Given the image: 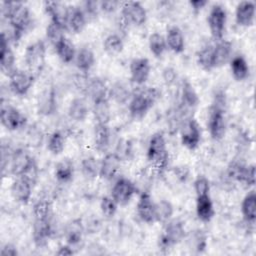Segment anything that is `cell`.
I'll return each mask as SVG.
<instances>
[{"instance_id": "cell-1", "label": "cell", "mask_w": 256, "mask_h": 256, "mask_svg": "<svg viewBox=\"0 0 256 256\" xmlns=\"http://www.w3.org/2000/svg\"><path fill=\"white\" fill-rule=\"evenodd\" d=\"M1 14L8 22L7 36L10 42H18L32 22L29 7L19 1H4L1 3Z\"/></svg>"}, {"instance_id": "cell-2", "label": "cell", "mask_w": 256, "mask_h": 256, "mask_svg": "<svg viewBox=\"0 0 256 256\" xmlns=\"http://www.w3.org/2000/svg\"><path fill=\"white\" fill-rule=\"evenodd\" d=\"M227 99L223 91H217L208 110L207 128L211 138L215 141L222 140L227 131L226 118Z\"/></svg>"}, {"instance_id": "cell-3", "label": "cell", "mask_w": 256, "mask_h": 256, "mask_svg": "<svg viewBox=\"0 0 256 256\" xmlns=\"http://www.w3.org/2000/svg\"><path fill=\"white\" fill-rule=\"evenodd\" d=\"M161 91L157 87H144L134 92L128 102V111L132 118L138 120L146 116L160 99Z\"/></svg>"}, {"instance_id": "cell-4", "label": "cell", "mask_w": 256, "mask_h": 256, "mask_svg": "<svg viewBox=\"0 0 256 256\" xmlns=\"http://www.w3.org/2000/svg\"><path fill=\"white\" fill-rule=\"evenodd\" d=\"M146 157L157 172L161 173L166 169L169 162V153L166 139L162 132H155L151 135L147 146Z\"/></svg>"}, {"instance_id": "cell-5", "label": "cell", "mask_w": 256, "mask_h": 256, "mask_svg": "<svg viewBox=\"0 0 256 256\" xmlns=\"http://www.w3.org/2000/svg\"><path fill=\"white\" fill-rule=\"evenodd\" d=\"M163 230L158 240V246L162 251H168L186 238L184 223L179 219H170L163 224Z\"/></svg>"}, {"instance_id": "cell-6", "label": "cell", "mask_w": 256, "mask_h": 256, "mask_svg": "<svg viewBox=\"0 0 256 256\" xmlns=\"http://www.w3.org/2000/svg\"><path fill=\"white\" fill-rule=\"evenodd\" d=\"M24 61L27 69L37 77L44 69L46 63V44L43 40H36L26 46Z\"/></svg>"}, {"instance_id": "cell-7", "label": "cell", "mask_w": 256, "mask_h": 256, "mask_svg": "<svg viewBox=\"0 0 256 256\" xmlns=\"http://www.w3.org/2000/svg\"><path fill=\"white\" fill-rule=\"evenodd\" d=\"M179 133L181 144L186 149L193 151L198 148L202 138V130L200 124L193 116L188 117L181 123Z\"/></svg>"}, {"instance_id": "cell-8", "label": "cell", "mask_w": 256, "mask_h": 256, "mask_svg": "<svg viewBox=\"0 0 256 256\" xmlns=\"http://www.w3.org/2000/svg\"><path fill=\"white\" fill-rule=\"evenodd\" d=\"M207 23L213 39L216 41L223 39L227 24V11L225 7L221 4H214L211 6L207 17Z\"/></svg>"}, {"instance_id": "cell-9", "label": "cell", "mask_w": 256, "mask_h": 256, "mask_svg": "<svg viewBox=\"0 0 256 256\" xmlns=\"http://www.w3.org/2000/svg\"><path fill=\"white\" fill-rule=\"evenodd\" d=\"M138 192L136 183L126 177H119L112 186L110 196L119 206L127 205Z\"/></svg>"}, {"instance_id": "cell-10", "label": "cell", "mask_w": 256, "mask_h": 256, "mask_svg": "<svg viewBox=\"0 0 256 256\" xmlns=\"http://www.w3.org/2000/svg\"><path fill=\"white\" fill-rule=\"evenodd\" d=\"M121 19L126 25L142 26L147 21V11L145 7L137 1L124 2L120 6Z\"/></svg>"}, {"instance_id": "cell-11", "label": "cell", "mask_w": 256, "mask_h": 256, "mask_svg": "<svg viewBox=\"0 0 256 256\" xmlns=\"http://www.w3.org/2000/svg\"><path fill=\"white\" fill-rule=\"evenodd\" d=\"M0 121L2 126L5 127L8 131L20 130L27 124L26 116L18 108L3 102L1 105Z\"/></svg>"}, {"instance_id": "cell-12", "label": "cell", "mask_w": 256, "mask_h": 256, "mask_svg": "<svg viewBox=\"0 0 256 256\" xmlns=\"http://www.w3.org/2000/svg\"><path fill=\"white\" fill-rule=\"evenodd\" d=\"M35 76L28 70L15 69L9 76V88L18 96H25L32 88Z\"/></svg>"}, {"instance_id": "cell-13", "label": "cell", "mask_w": 256, "mask_h": 256, "mask_svg": "<svg viewBox=\"0 0 256 256\" xmlns=\"http://www.w3.org/2000/svg\"><path fill=\"white\" fill-rule=\"evenodd\" d=\"M200 103V98L194 86L187 80H183L180 90V100L178 107L188 116H193V112Z\"/></svg>"}, {"instance_id": "cell-14", "label": "cell", "mask_w": 256, "mask_h": 256, "mask_svg": "<svg viewBox=\"0 0 256 256\" xmlns=\"http://www.w3.org/2000/svg\"><path fill=\"white\" fill-rule=\"evenodd\" d=\"M129 73L131 83L142 86L144 85L151 73V64L146 57L133 58L129 64Z\"/></svg>"}, {"instance_id": "cell-15", "label": "cell", "mask_w": 256, "mask_h": 256, "mask_svg": "<svg viewBox=\"0 0 256 256\" xmlns=\"http://www.w3.org/2000/svg\"><path fill=\"white\" fill-rule=\"evenodd\" d=\"M155 204L156 202L153 200L149 192L143 191L140 193L136 204V212L142 222L149 225L156 222Z\"/></svg>"}, {"instance_id": "cell-16", "label": "cell", "mask_w": 256, "mask_h": 256, "mask_svg": "<svg viewBox=\"0 0 256 256\" xmlns=\"http://www.w3.org/2000/svg\"><path fill=\"white\" fill-rule=\"evenodd\" d=\"M36 107L41 116H51L57 111V93L54 86H48L39 93Z\"/></svg>"}, {"instance_id": "cell-17", "label": "cell", "mask_w": 256, "mask_h": 256, "mask_svg": "<svg viewBox=\"0 0 256 256\" xmlns=\"http://www.w3.org/2000/svg\"><path fill=\"white\" fill-rule=\"evenodd\" d=\"M43 5L46 14L50 17V21L68 31L69 6L58 1H45Z\"/></svg>"}, {"instance_id": "cell-18", "label": "cell", "mask_w": 256, "mask_h": 256, "mask_svg": "<svg viewBox=\"0 0 256 256\" xmlns=\"http://www.w3.org/2000/svg\"><path fill=\"white\" fill-rule=\"evenodd\" d=\"M16 57L11 48V42L7 34L3 31L0 38V66L3 73L9 76L15 69Z\"/></svg>"}, {"instance_id": "cell-19", "label": "cell", "mask_w": 256, "mask_h": 256, "mask_svg": "<svg viewBox=\"0 0 256 256\" xmlns=\"http://www.w3.org/2000/svg\"><path fill=\"white\" fill-rule=\"evenodd\" d=\"M54 234V227L51 219L49 220H34L33 230H32V239L35 246L41 248L47 245L48 241L52 238Z\"/></svg>"}, {"instance_id": "cell-20", "label": "cell", "mask_w": 256, "mask_h": 256, "mask_svg": "<svg viewBox=\"0 0 256 256\" xmlns=\"http://www.w3.org/2000/svg\"><path fill=\"white\" fill-rule=\"evenodd\" d=\"M33 185L22 177H16L10 186L12 198L22 205H27L32 197Z\"/></svg>"}, {"instance_id": "cell-21", "label": "cell", "mask_w": 256, "mask_h": 256, "mask_svg": "<svg viewBox=\"0 0 256 256\" xmlns=\"http://www.w3.org/2000/svg\"><path fill=\"white\" fill-rule=\"evenodd\" d=\"M34 157L24 148H17L12 151L9 172L15 177H19L27 166L32 162Z\"/></svg>"}, {"instance_id": "cell-22", "label": "cell", "mask_w": 256, "mask_h": 256, "mask_svg": "<svg viewBox=\"0 0 256 256\" xmlns=\"http://www.w3.org/2000/svg\"><path fill=\"white\" fill-rule=\"evenodd\" d=\"M256 7L253 1H241L235 8V21L241 27H250L254 24Z\"/></svg>"}, {"instance_id": "cell-23", "label": "cell", "mask_w": 256, "mask_h": 256, "mask_svg": "<svg viewBox=\"0 0 256 256\" xmlns=\"http://www.w3.org/2000/svg\"><path fill=\"white\" fill-rule=\"evenodd\" d=\"M121 162V159L114 152L106 153L100 160L99 177L107 181L114 179L120 170Z\"/></svg>"}, {"instance_id": "cell-24", "label": "cell", "mask_w": 256, "mask_h": 256, "mask_svg": "<svg viewBox=\"0 0 256 256\" xmlns=\"http://www.w3.org/2000/svg\"><path fill=\"white\" fill-rule=\"evenodd\" d=\"M195 211L197 218L204 223H208L213 219L215 209L210 194L196 196Z\"/></svg>"}, {"instance_id": "cell-25", "label": "cell", "mask_w": 256, "mask_h": 256, "mask_svg": "<svg viewBox=\"0 0 256 256\" xmlns=\"http://www.w3.org/2000/svg\"><path fill=\"white\" fill-rule=\"evenodd\" d=\"M84 231L85 227L80 219H73L69 221L64 228V237L66 243L72 247L78 246L83 240Z\"/></svg>"}, {"instance_id": "cell-26", "label": "cell", "mask_w": 256, "mask_h": 256, "mask_svg": "<svg viewBox=\"0 0 256 256\" xmlns=\"http://www.w3.org/2000/svg\"><path fill=\"white\" fill-rule=\"evenodd\" d=\"M232 43L228 40L221 39L216 41L213 45V57H214V65L215 68L221 67L228 62H230L232 58Z\"/></svg>"}, {"instance_id": "cell-27", "label": "cell", "mask_w": 256, "mask_h": 256, "mask_svg": "<svg viewBox=\"0 0 256 256\" xmlns=\"http://www.w3.org/2000/svg\"><path fill=\"white\" fill-rule=\"evenodd\" d=\"M84 90L91 98L92 102L102 98H109V87L106 82L98 76L88 79Z\"/></svg>"}, {"instance_id": "cell-28", "label": "cell", "mask_w": 256, "mask_h": 256, "mask_svg": "<svg viewBox=\"0 0 256 256\" xmlns=\"http://www.w3.org/2000/svg\"><path fill=\"white\" fill-rule=\"evenodd\" d=\"M94 146L99 153H106L111 143V132L108 124L96 123L94 126Z\"/></svg>"}, {"instance_id": "cell-29", "label": "cell", "mask_w": 256, "mask_h": 256, "mask_svg": "<svg viewBox=\"0 0 256 256\" xmlns=\"http://www.w3.org/2000/svg\"><path fill=\"white\" fill-rule=\"evenodd\" d=\"M67 114L74 122H84L89 115V106L86 99L83 97L73 98L68 106Z\"/></svg>"}, {"instance_id": "cell-30", "label": "cell", "mask_w": 256, "mask_h": 256, "mask_svg": "<svg viewBox=\"0 0 256 256\" xmlns=\"http://www.w3.org/2000/svg\"><path fill=\"white\" fill-rule=\"evenodd\" d=\"M167 48L175 54H181L185 50V37L182 30L173 25L168 28L165 36Z\"/></svg>"}, {"instance_id": "cell-31", "label": "cell", "mask_w": 256, "mask_h": 256, "mask_svg": "<svg viewBox=\"0 0 256 256\" xmlns=\"http://www.w3.org/2000/svg\"><path fill=\"white\" fill-rule=\"evenodd\" d=\"M132 95L133 93L131 92L129 86L123 81H115L111 87H109V99L118 105L128 104Z\"/></svg>"}, {"instance_id": "cell-32", "label": "cell", "mask_w": 256, "mask_h": 256, "mask_svg": "<svg viewBox=\"0 0 256 256\" xmlns=\"http://www.w3.org/2000/svg\"><path fill=\"white\" fill-rule=\"evenodd\" d=\"M87 18L81 8V6H69V16H68V30L73 33H81L86 25Z\"/></svg>"}, {"instance_id": "cell-33", "label": "cell", "mask_w": 256, "mask_h": 256, "mask_svg": "<svg viewBox=\"0 0 256 256\" xmlns=\"http://www.w3.org/2000/svg\"><path fill=\"white\" fill-rule=\"evenodd\" d=\"M92 114L96 123L109 124L111 120V105L109 98H102L92 102Z\"/></svg>"}, {"instance_id": "cell-34", "label": "cell", "mask_w": 256, "mask_h": 256, "mask_svg": "<svg viewBox=\"0 0 256 256\" xmlns=\"http://www.w3.org/2000/svg\"><path fill=\"white\" fill-rule=\"evenodd\" d=\"M241 213L247 224L253 225L256 220V192L250 190L242 199Z\"/></svg>"}, {"instance_id": "cell-35", "label": "cell", "mask_w": 256, "mask_h": 256, "mask_svg": "<svg viewBox=\"0 0 256 256\" xmlns=\"http://www.w3.org/2000/svg\"><path fill=\"white\" fill-rule=\"evenodd\" d=\"M74 63L80 72L87 73L95 64V54L89 47H81L76 52Z\"/></svg>"}, {"instance_id": "cell-36", "label": "cell", "mask_w": 256, "mask_h": 256, "mask_svg": "<svg viewBox=\"0 0 256 256\" xmlns=\"http://www.w3.org/2000/svg\"><path fill=\"white\" fill-rule=\"evenodd\" d=\"M54 49L57 56L63 63L69 64L71 62H74L77 50L72 41L67 37H64L60 42H58L54 46Z\"/></svg>"}, {"instance_id": "cell-37", "label": "cell", "mask_w": 256, "mask_h": 256, "mask_svg": "<svg viewBox=\"0 0 256 256\" xmlns=\"http://www.w3.org/2000/svg\"><path fill=\"white\" fill-rule=\"evenodd\" d=\"M229 64L231 74L236 81H244L248 78L250 74V68L248 62L243 56L237 55L232 57Z\"/></svg>"}, {"instance_id": "cell-38", "label": "cell", "mask_w": 256, "mask_h": 256, "mask_svg": "<svg viewBox=\"0 0 256 256\" xmlns=\"http://www.w3.org/2000/svg\"><path fill=\"white\" fill-rule=\"evenodd\" d=\"M74 164L69 159H63L59 161L54 170V176L59 183L66 184L72 181L74 177Z\"/></svg>"}, {"instance_id": "cell-39", "label": "cell", "mask_w": 256, "mask_h": 256, "mask_svg": "<svg viewBox=\"0 0 256 256\" xmlns=\"http://www.w3.org/2000/svg\"><path fill=\"white\" fill-rule=\"evenodd\" d=\"M124 49V41L119 34L111 33L103 40V50L109 56H117Z\"/></svg>"}, {"instance_id": "cell-40", "label": "cell", "mask_w": 256, "mask_h": 256, "mask_svg": "<svg viewBox=\"0 0 256 256\" xmlns=\"http://www.w3.org/2000/svg\"><path fill=\"white\" fill-rule=\"evenodd\" d=\"M100 161L94 156H88L82 159L80 163V170L82 175L87 180H93L99 176Z\"/></svg>"}, {"instance_id": "cell-41", "label": "cell", "mask_w": 256, "mask_h": 256, "mask_svg": "<svg viewBox=\"0 0 256 256\" xmlns=\"http://www.w3.org/2000/svg\"><path fill=\"white\" fill-rule=\"evenodd\" d=\"M196 61L201 69L207 72L213 70L215 68L213 57V45L203 46L196 54Z\"/></svg>"}, {"instance_id": "cell-42", "label": "cell", "mask_w": 256, "mask_h": 256, "mask_svg": "<svg viewBox=\"0 0 256 256\" xmlns=\"http://www.w3.org/2000/svg\"><path fill=\"white\" fill-rule=\"evenodd\" d=\"M148 46L151 54L155 58H161L167 50L165 37L158 32H154L150 34L148 38Z\"/></svg>"}, {"instance_id": "cell-43", "label": "cell", "mask_w": 256, "mask_h": 256, "mask_svg": "<svg viewBox=\"0 0 256 256\" xmlns=\"http://www.w3.org/2000/svg\"><path fill=\"white\" fill-rule=\"evenodd\" d=\"M155 214H156V222L161 224H165L174 214V206L173 204L166 199H161L155 204Z\"/></svg>"}, {"instance_id": "cell-44", "label": "cell", "mask_w": 256, "mask_h": 256, "mask_svg": "<svg viewBox=\"0 0 256 256\" xmlns=\"http://www.w3.org/2000/svg\"><path fill=\"white\" fill-rule=\"evenodd\" d=\"M66 145V138L63 132L59 130L53 131L47 140V149L52 155H59L61 154Z\"/></svg>"}, {"instance_id": "cell-45", "label": "cell", "mask_w": 256, "mask_h": 256, "mask_svg": "<svg viewBox=\"0 0 256 256\" xmlns=\"http://www.w3.org/2000/svg\"><path fill=\"white\" fill-rule=\"evenodd\" d=\"M34 220H49L52 216V205L48 199L41 198L37 200L32 207Z\"/></svg>"}, {"instance_id": "cell-46", "label": "cell", "mask_w": 256, "mask_h": 256, "mask_svg": "<svg viewBox=\"0 0 256 256\" xmlns=\"http://www.w3.org/2000/svg\"><path fill=\"white\" fill-rule=\"evenodd\" d=\"M188 237V244L191 249H193L196 253H203L207 248V235L202 230H194Z\"/></svg>"}, {"instance_id": "cell-47", "label": "cell", "mask_w": 256, "mask_h": 256, "mask_svg": "<svg viewBox=\"0 0 256 256\" xmlns=\"http://www.w3.org/2000/svg\"><path fill=\"white\" fill-rule=\"evenodd\" d=\"M246 168H247V164H245L241 160H238V159L231 160L227 165L226 175L229 179L242 184Z\"/></svg>"}, {"instance_id": "cell-48", "label": "cell", "mask_w": 256, "mask_h": 256, "mask_svg": "<svg viewBox=\"0 0 256 256\" xmlns=\"http://www.w3.org/2000/svg\"><path fill=\"white\" fill-rule=\"evenodd\" d=\"M66 30L58 24L50 21L46 27V38L53 45V47L60 42L65 36Z\"/></svg>"}, {"instance_id": "cell-49", "label": "cell", "mask_w": 256, "mask_h": 256, "mask_svg": "<svg viewBox=\"0 0 256 256\" xmlns=\"http://www.w3.org/2000/svg\"><path fill=\"white\" fill-rule=\"evenodd\" d=\"M100 211L105 218H112L115 216L118 208V204L111 196H103L100 200Z\"/></svg>"}, {"instance_id": "cell-50", "label": "cell", "mask_w": 256, "mask_h": 256, "mask_svg": "<svg viewBox=\"0 0 256 256\" xmlns=\"http://www.w3.org/2000/svg\"><path fill=\"white\" fill-rule=\"evenodd\" d=\"M210 181L205 175H197L193 181V189L196 196L210 194Z\"/></svg>"}, {"instance_id": "cell-51", "label": "cell", "mask_w": 256, "mask_h": 256, "mask_svg": "<svg viewBox=\"0 0 256 256\" xmlns=\"http://www.w3.org/2000/svg\"><path fill=\"white\" fill-rule=\"evenodd\" d=\"M114 153L121 159V161L128 160L132 154V143L126 139L119 140Z\"/></svg>"}, {"instance_id": "cell-52", "label": "cell", "mask_w": 256, "mask_h": 256, "mask_svg": "<svg viewBox=\"0 0 256 256\" xmlns=\"http://www.w3.org/2000/svg\"><path fill=\"white\" fill-rule=\"evenodd\" d=\"M81 8H82L87 20H91V19L96 18L97 15L100 12L99 1H94V0L84 1L81 5Z\"/></svg>"}, {"instance_id": "cell-53", "label": "cell", "mask_w": 256, "mask_h": 256, "mask_svg": "<svg viewBox=\"0 0 256 256\" xmlns=\"http://www.w3.org/2000/svg\"><path fill=\"white\" fill-rule=\"evenodd\" d=\"M19 177L26 179L33 186L37 183V180L39 177V170H38V166H37L35 159L32 160V162L27 166V168L24 170V172Z\"/></svg>"}, {"instance_id": "cell-54", "label": "cell", "mask_w": 256, "mask_h": 256, "mask_svg": "<svg viewBox=\"0 0 256 256\" xmlns=\"http://www.w3.org/2000/svg\"><path fill=\"white\" fill-rule=\"evenodd\" d=\"M43 139V134L42 131L36 127V126H31L28 131H27V140L30 146L32 147H38L41 145Z\"/></svg>"}, {"instance_id": "cell-55", "label": "cell", "mask_w": 256, "mask_h": 256, "mask_svg": "<svg viewBox=\"0 0 256 256\" xmlns=\"http://www.w3.org/2000/svg\"><path fill=\"white\" fill-rule=\"evenodd\" d=\"M161 77H162V80H163V82L166 86H171L178 79V73H177V70L174 67L166 66L162 70Z\"/></svg>"}, {"instance_id": "cell-56", "label": "cell", "mask_w": 256, "mask_h": 256, "mask_svg": "<svg viewBox=\"0 0 256 256\" xmlns=\"http://www.w3.org/2000/svg\"><path fill=\"white\" fill-rule=\"evenodd\" d=\"M256 176H255V165L249 164L247 165L242 184H244L246 187H253L255 185Z\"/></svg>"}, {"instance_id": "cell-57", "label": "cell", "mask_w": 256, "mask_h": 256, "mask_svg": "<svg viewBox=\"0 0 256 256\" xmlns=\"http://www.w3.org/2000/svg\"><path fill=\"white\" fill-rule=\"evenodd\" d=\"M122 3H120L119 1H115V0H107V1H99V5H100V11L106 13V14H110L115 12L119 6H121Z\"/></svg>"}, {"instance_id": "cell-58", "label": "cell", "mask_w": 256, "mask_h": 256, "mask_svg": "<svg viewBox=\"0 0 256 256\" xmlns=\"http://www.w3.org/2000/svg\"><path fill=\"white\" fill-rule=\"evenodd\" d=\"M19 254V251L17 247L11 243H6L2 246L0 255L1 256H17Z\"/></svg>"}, {"instance_id": "cell-59", "label": "cell", "mask_w": 256, "mask_h": 256, "mask_svg": "<svg viewBox=\"0 0 256 256\" xmlns=\"http://www.w3.org/2000/svg\"><path fill=\"white\" fill-rule=\"evenodd\" d=\"M207 0H190L189 5L190 8L194 13H199L203 8H205L208 5Z\"/></svg>"}, {"instance_id": "cell-60", "label": "cell", "mask_w": 256, "mask_h": 256, "mask_svg": "<svg viewBox=\"0 0 256 256\" xmlns=\"http://www.w3.org/2000/svg\"><path fill=\"white\" fill-rule=\"evenodd\" d=\"M174 173L181 181H186L189 177V170L185 166H177L174 168Z\"/></svg>"}, {"instance_id": "cell-61", "label": "cell", "mask_w": 256, "mask_h": 256, "mask_svg": "<svg viewBox=\"0 0 256 256\" xmlns=\"http://www.w3.org/2000/svg\"><path fill=\"white\" fill-rule=\"evenodd\" d=\"M74 253H75L74 247H72L71 245H69L67 243L59 246L58 250L56 251V254L59 256H70V255H73Z\"/></svg>"}]
</instances>
